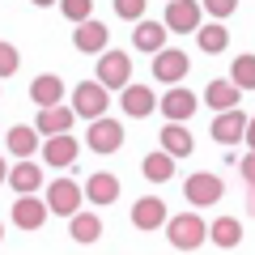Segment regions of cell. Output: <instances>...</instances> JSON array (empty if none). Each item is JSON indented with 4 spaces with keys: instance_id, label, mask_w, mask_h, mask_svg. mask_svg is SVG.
Returning a JSON list of instances; mask_svg holds the SVG:
<instances>
[{
    "instance_id": "cell-1",
    "label": "cell",
    "mask_w": 255,
    "mask_h": 255,
    "mask_svg": "<svg viewBox=\"0 0 255 255\" xmlns=\"http://www.w3.org/2000/svg\"><path fill=\"white\" fill-rule=\"evenodd\" d=\"M204 234H209V226H204L196 213H183V217H166V238H170L174 251H196V247L204 243Z\"/></svg>"
},
{
    "instance_id": "cell-2",
    "label": "cell",
    "mask_w": 255,
    "mask_h": 255,
    "mask_svg": "<svg viewBox=\"0 0 255 255\" xmlns=\"http://www.w3.org/2000/svg\"><path fill=\"white\" fill-rule=\"evenodd\" d=\"M183 196H187V204H196V209H209V204H221L226 183L213 170H200V174H191V179L183 183Z\"/></svg>"
},
{
    "instance_id": "cell-3",
    "label": "cell",
    "mask_w": 255,
    "mask_h": 255,
    "mask_svg": "<svg viewBox=\"0 0 255 255\" xmlns=\"http://www.w3.org/2000/svg\"><path fill=\"white\" fill-rule=\"evenodd\" d=\"M85 145H90L94 153H115V149L124 145V124H119V119H107V115L90 119V132H85Z\"/></svg>"
},
{
    "instance_id": "cell-4",
    "label": "cell",
    "mask_w": 255,
    "mask_h": 255,
    "mask_svg": "<svg viewBox=\"0 0 255 255\" xmlns=\"http://www.w3.org/2000/svg\"><path fill=\"white\" fill-rule=\"evenodd\" d=\"M107 107H111V102H107V85H102V81H81V85L73 90V111H77L81 119L107 115Z\"/></svg>"
},
{
    "instance_id": "cell-5",
    "label": "cell",
    "mask_w": 255,
    "mask_h": 255,
    "mask_svg": "<svg viewBox=\"0 0 255 255\" xmlns=\"http://www.w3.org/2000/svg\"><path fill=\"white\" fill-rule=\"evenodd\" d=\"M98 81L107 90H124L132 81V60L124 51H98Z\"/></svg>"
},
{
    "instance_id": "cell-6",
    "label": "cell",
    "mask_w": 255,
    "mask_h": 255,
    "mask_svg": "<svg viewBox=\"0 0 255 255\" xmlns=\"http://www.w3.org/2000/svg\"><path fill=\"white\" fill-rule=\"evenodd\" d=\"M200 0H170L166 4V30L170 34H196V26H200Z\"/></svg>"
},
{
    "instance_id": "cell-7",
    "label": "cell",
    "mask_w": 255,
    "mask_h": 255,
    "mask_svg": "<svg viewBox=\"0 0 255 255\" xmlns=\"http://www.w3.org/2000/svg\"><path fill=\"white\" fill-rule=\"evenodd\" d=\"M81 209V183L77 179H55L47 187V213H60V217H73Z\"/></svg>"
},
{
    "instance_id": "cell-8",
    "label": "cell",
    "mask_w": 255,
    "mask_h": 255,
    "mask_svg": "<svg viewBox=\"0 0 255 255\" xmlns=\"http://www.w3.org/2000/svg\"><path fill=\"white\" fill-rule=\"evenodd\" d=\"M187 73H191L187 51H174V47H162V51H153V77H157V81L174 85V81H183Z\"/></svg>"
},
{
    "instance_id": "cell-9",
    "label": "cell",
    "mask_w": 255,
    "mask_h": 255,
    "mask_svg": "<svg viewBox=\"0 0 255 255\" xmlns=\"http://www.w3.org/2000/svg\"><path fill=\"white\" fill-rule=\"evenodd\" d=\"M77 153H81V145H77V136H68V132H51V136L43 140V162L55 166V170L73 166Z\"/></svg>"
},
{
    "instance_id": "cell-10",
    "label": "cell",
    "mask_w": 255,
    "mask_h": 255,
    "mask_svg": "<svg viewBox=\"0 0 255 255\" xmlns=\"http://www.w3.org/2000/svg\"><path fill=\"white\" fill-rule=\"evenodd\" d=\"M157 107H162V115H166V119H179V124H183V119H191V115H196V107H200V98H196L191 90H183V85L174 81L170 90H166V98L157 102Z\"/></svg>"
},
{
    "instance_id": "cell-11",
    "label": "cell",
    "mask_w": 255,
    "mask_h": 255,
    "mask_svg": "<svg viewBox=\"0 0 255 255\" xmlns=\"http://www.w3.org/2000/svg\"><path fill=\"white\" fill-rule=\"evenodd\" d=\"M13 221H17V230H38L47 221V200H38L34 191H21L13 204Z\"/></svg>"
},
{
    "instance_id": "cell-12",
    "label": "cell",
    "mask_w": 255,
    "mask_h": 255,
    "mask_svg": "<svg viewBox=\"0 0 255 255\" xmlns=\"http://www.w3.org/2000/svg\"><path fill=\"white\" fill-rule=\"evenodd\" d=\"M243 128H247V115L238 107L217 111V119H213V140H217V145H238V140H243Z\"/></svg>"
},
{
    "instance_id": "cell-13",
    "label": "cell",
    "mask_w": 255,
    "mask_h": 255,
    "mask_svg": "<svg viewBox=\"0 0 255 255\" xmlns=\"http://www.w3.org/2000/svg\"><path fill=\"white\" fill-rule=\"evenodd\" d=\"M107 26L102 21H94V17H85V21H77V34H73V43H77V51H85V55H98V51H107Z\"/></svg>"
},
{
    "instance_id": "cell-14",
    "label": "cell",
    "mask_w": 255,
    "mask_h": 255,
    "mask_svg": "<svg viewBox=\"0 0 255 255\" xmlns=\"http://www.w3.org/2000/svg\"><path fill=\"white\" fill-rule=\"evenodd\" d=\"M73 119H77V111L73 107H38V119H34V128H38V136H51V132H68L73 128Z\"/></svg>"
},
{
    "instance_id": "cell-15",
    "label": "cell",
    "mask_w": 255,
    "mask_h": 255,
    "mask_svg": "<svg viewBox=\"0 0 255 255\" xmlns=\"http://www.w3.org/2000/svg\"><path fill=\"white\" fill-rule=\"evenodd\" d=\"M119 107H124L132 119H145V115H153L157 98H153V90H149V85H132V81H128V85H124V98H119Z\"/></svg>"
},
{
    "instance_id": "cell-16",
    "label": "cell",
    "mask_w": 255,
    "mask_h": 255,
    "mask_svg": "<svg viewBox=\"0 0 255 255\" xmlns=\"http://www.w3.org/2000/svg\"><path fill=\"white\" fill-rule=\"evenodd\" d=\"M85 196H90V204H115L119 200V179L111 170H94L85 179Z\"/></svg>"
},
{
    "instance_id": "cell-17",
    "label": "cell",
    "mask_w": 255,
    "mask_h": 255,
    "mask_svg": "<svg viewBox=\"0 0 255 255\" xmlns=\"http://www.w3.org/2000/svg\"><path fill=\"white\" fill-rule=\"evenodd\" d=\"M132 226H136V230H157V226H166V200H157V196L136 200V204H132Z\"/></svg>"
},
{
    "instance_id": "cell-18",
    "label": "cell",
    "mask_w": 255,
    "mask_h": 255,
    "mask_svg": "<svg viewBox=\"0 0 255 255\" xmlns=\"http://www.w3.org/2000/svg\"><path fill=\"white\" fill-rule=\"evenodd\" d=\"M166 34H170V30H166V21H145V17H136V30H132V43L140 47V51H162L166 47Z\"/></svg>"
},
{
    "instance_id": "cell-19",
    "label": "cell",
    "mask_w": 255,
    "mask_h": 255,
    "mask_svg": "<svg viewBox=\"0 0 255 255\" xmlns=\"http://www.w3.org/2000/svg\"><path fill=\"white\" fill-rule=\"evenodd\" d=\"M209 238H213V247H221V251H234V247L243 243V221L238 217H217L213 230H209Z\"/></svg>"
},
{
    "instance_id": "cell-20",
    "label": "cell",
    "mask_w": 255,
    "mask_h": 255,
    "mask_svg": "<svg viewBox=\"0 0 255 255\" xmlns=\"http://www.w3.org/2000/svg\"><path fill=\"white\" fill-rule=\"evenodd\" d=\"M162 149H166L170 157H191V149H196V145H191L187 128H183L179 119H170V124L162 128Z\"/></svg>"
},
{
    "instance_id": "cell-21",
    "label": "cell",
    "mask_w": 255,
    "mask_h": 255,
    "mask_svg": "<svg viewBox=\"0 0 255 255\" xmlns=\"http://www.w3.org/2000/svg\"><path fill=\"white\" fill-rule=\"evenodd\" d=\"M30 98L38 102V107H55V102L64 98V81L55 73H47V77H34L30 81Z\"/></svg>"
},
{
    "instance_id": "cell-22",
    "label": "cell",
    "mask_w": 255,
    "mask_h": 255,
    "mask_svg": "<svg viewBox=\"0 0 255 255\" xmlns=\"http://www.w3.org/2000/svg\"><path fill=\"white\" fill-rule=\"evenodd\" d=\"M4 183H13V191H17V196H21V191H38V187H43V170H38L34 162H26V157H21L17 170H9V179H4Z\"/></svg>"
},
{
    "instance_id": "cell-23",
    "label": "cell",
    "mask_w": 255,
    "mask_h": 255,
    "mask_svg": "<svg viewBox=\"0 0 255 255\" xmlns=\"http://www.w3.org/2000/svg\"><path fill=\"white\" fill-rule=\"evenodd\" d=\"M68 234H73L81 247H90V243H98V238H102V221L94 217V213H73V226H68Z\"/></svg>"
},
{
    "instance_id": "cell-24",
    "label": "cell",
    "mask_w": 255,
    "mask_h": 255,
    "mask_svg": "<svg viewBox=\"0 0 255 255\" xmlns=\"http://www.w3.org/2000/svg\"><path fill=\"white\" fill-rule=\"evenodd\" d=\"M204 102H209L213 111H230V107H238V85H234V81H209Z\"/></svg>"
},
{
    "instance_id": "cell-25",
    "label": "cell",
    "mask_w": 255,
    "mask_h": 255,
    "mask_svg": "<svg viewBox=\"0 0 255 255\" xmlns=\"http://www.w3.org/2000/svg\"><path fill=\"white\" fill-rule=\"evenodd\" d=\"M196 34H200V51H209V55H217V51H226V47H230V30L221 26V21L196 26Z\"/></svg>"
},
{
    "instance_id": "cell-26",
    "label": "cell",
    "mask_w": 255,
    "mask_h": 255,
    "mask_svg": "<svg viewBox=\"0 0 255 255\" xmlns=\"http://www.w3.org/2000/svg\"><path fill=\"white\" fill-rule=\"evenodd\" d=\"M140 174H145L149 183H166V179L174 174V157L166 153V149H162V153H149L145 166H140Z\"/></svg>"
},
{
    "instance_id": "cell-27",
    "label": "cell",
    "mask_w": 255,
    "mask_h": 255,
    "mask_svg": "<svg viewBox=\"0 0 255 255\" xmlns=\"http://www.w3.org/2000/svg\"><path fill=\"white\" fill-rule=\"evenodd\" d=\"M9 149H13V157H30L38 149V128H21V124H13V132H9Z\"/></svg>"
},
{
    "instance_id": "cell-28",
    "label": "cell",
    "mask_w": 255,
    "mask_h": 255,
    "mask_svg": "<svg viewBox=\"0 0 255 255\" xmlns=\"http://www.w3.org/2000/svg\"><path fill=\"white\" fill-rule=\"evenodd\" d=\"M230 81H234L238 90H255V55H238V60H234V73H230Z\"/></svg>"
},
{
    "instance_id": "cell-29",
    "label": "cell",
    "mask_w": 255,
    "mask_h": 255,
    "mask_svg": "<svg viewBox=\"0 0 255 255\" xmlns=\"http://www.w3.org/2000/svg\"><path fill=\"white\" fill-rule=\"evenodd\" d=\"M55 4L64 9V17H68V21H85L94 13V0H55Z\"/></svg>"
},
{
    "instance_id": "cell-30",
    "label": "cell",
    "mask_w": 255,
    "mask_h": 255,
    "mask_svg": "<svg viewBox=\"0 0 255 255\" xmlns=\"http://www.w3.org/2000/svg\"><path fill=\"white\" fill-rule=\"evenodd\" d=\"M17 68H21L17 47H13V43H0V77H17Z\"/></svg>"
},
{
    "instance_id": "cell-31",
    "label": "cell",
    "mask_w": 255,
    "mask_h": 255,
    "mask_svg": "<svg viewBox=\"0 0 255 255\" xmlns=\"http://www.w3.org/2000/svg\"><path fill=\"white\" fill-rule=\"evenodd\" d=\"M115 13L124 21H136V17H145V0H115Z\"/></svg>"
},
{
    "instance_id": "cell-32",
    "label": "cell",
    "mask_w": 255,
    "mask_h": 255,
    "mask_svg": "<svg viewBox=\"0 0 255 255\" xmlns=\"http://www.w3.org/2000/svg\"><path fill=\"white\" fill-rule=\"evenodd\" d=\"M200 9H209V13H213L217 21H226L230 13L238 9V0H200Z\"/></svg>"
},
{
    "instance_id": "cell-33",
    "label": "cell",
    "mask_w": 255,
    "mask_h": 255,
    "mask_svg": "<svg viewBox=\"0 0 255 255\" xmlns=\"http://www.w3.org/2000/svg\"><path fill=\"white\" fill-rule=\"evenodd\" d=\"M238 166H243V179H247V187H251V183H255V149H251V153H247Z\"/></svg>"
},
{
    "instance_id": "cell-34",
    "label": "cell",
    "mask_w": 255,
    "mask_h": 255,
    "mask_svg": "<svg viewBox=\"0 0 255 255\" xmlns=\"http://www.w3.org/2000/svg\"><path fill=\"white\" fill-rule=\"evenodd\" d=\"M243 140L255 149V119H247V128H243Z\"/></svg>"
},
{
    "instance_id": "cell-35",
    "label": "cell",
    "mask_w": 255,
    "mask_h": 255,
    "mask_svg": "<svg viewBox=\"0 0 255 255\" xmlns=\"http://www.w3.org/2000/svg\"><path fill=\"white\" fill-rule=\"evenodd\" d=\"M247 209L255 213V183H251V196H247Z\"/></svg>"
},
{
    "instance_id": "cell-36",
    "label": "cell",
    "mask_w": 255,
    "mask_h": 255,
    "mask_svg": "<svg viewBox=\"0 0 255 255\" xmlns=\"http://www.w3.org/2000/svg\"><path fill=\"white\" fill-rule=\"evenodd\" d=\"M4 179H9V166H4V162H0V183H4Z\"/></svg>"
},
{
    "instance_id": "cell-37",
    "label": "cell",
    "mask_w": 255,
    "mask_h": 255,
    "mask_svg": "<svg viewBox=\"0 0 255 255\" xmlns=\"http://www.w3.org/2000/svg\"><path fill=\"white\" fill-rule=\"evenodd\" d=\"M34 4H38V9H47V4H55V0H34Z\"/></svg>"
},
{
    "instance_id": "cell-38",
    "label": "cell",
    "mask_w": 255,
    "mask_h": 255,
    "mask_svg": "<svg viewBox=\"0 0 255 255\" xmlns=\"http://www.w3.org/2000/svg\"><path fill=\"white\" fill-rule=\"evenodd\" d=\"M0 234H4V226H0Z\"/></svg>"
}]
</instances>
